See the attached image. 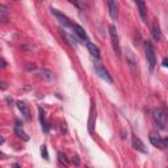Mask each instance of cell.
I'll return each mask as SVG.
<instances>
[{
  "label": "cell",
  "instance_id": "obj_8",
  "mask_svg": "<svg viewBox=\"0 0 168 168\" xmlns=\"http://www.w3.org/2000/svg\"><path fill=\"white\" fill-rule=\"evenodd\" d=\"M148 138H150V142L153 143V146L159 147V148H164V146H163V138H160L158 134L151 133Z\"/></svg>",
  "mask_w": 168,
  "mask_h": 168
},
{
  "label": "cell",
  "instance_id": "obj_28",
  "mask_svg": "<svg viewBox=\"0 0 168 168\" xmlns=\"http://www.w3.org/2000/svg\"><path fill=\"white\" fill-rule=\"evenodd\" d=\"M37 2H43V0H37Z\"/></svg>",
  "mask_w": 168,
  "mask_h": 168
},
{
  "label": "cell",
  "instance_id": "obj_17",
  "mask_svg": "<svg viewBox=\"0 0 168 168\" xmlns=\"http://www.w3.org/2000/svg\"><path fill=\"white\" fill-rule=\"evenodd\" d=\"M15 133H16V135L20 137L21 139H24V141H29V135H28V134L22 130L20 126H16L15 127Z\"/></svg>",
  "mask_w": 168,
  "mask_h": 168
},
{
  "label": "cell",
  "instance_id": "obj_5",
  "mask_svg": "<svg viewBox=\"0 0 168 168\" xmlns=\"http://www.w3.org/2000/svg\"><path fill=\"white\" fill-rule=\"evenodd\" d=\"M126 63L130 67V70L134 75L137 74V58L131 50H126Z\"/></svg>",
  "mask_w": 168,
  "mask_h": 168
},
{
  "label": "cell",
  "instance_id": "obj_13",
  "mask_svg": "<svg viewBox=\"0 0 168 168\" xmlns=\"http://www.w3.org/2000/svg\"><path fill=\"white\" fill-rule=\"evenodd\" d=\"M135 3L138 5V11H139V15H141L142 20H146L147 19V12H146V4H144V0H135Z\"/></svg>",
  "mask_w": 168,
  "mask_h": 168
},
{
  "label": "cell",
  "instance_id": "obj_25",
  "mask_svg": "<svg viewBox=\"0 0 168 168\" xmlns=\"http://www.w3.org/2000/svg\"><path fill=\"white\" fill-rule=\"evenodd\" d=\"M71 2L74 3V4L76 5V7H80V4H79V0H71Z\"/></svg>",
  "mask_w": 168,
  "mask_h": 168
},
{
  "label": "cell",
  "instance_id": "obj_6",
  "mask_svg": "<svg viewBox=\"0 0 168 168\" xmlns=\"http://www.w3.org/2000/svg\"><path fill=\"white\" fill-rule=\"evenodd\" d=\"M95 122H96V106L95 103H91V110H89V120H88V131L93 133V126Z\"/></svg>",
  "mask_w": 168,
  "mask_h": 168
},
{
  "label": "cell",
  "instance_id": "obj_22",
  "mask_svg": "<svg viewBox=\"0 0 168 168\" xmlns=\"http://www.w3.org/2000/svg\"><path fill=\"white\" fill-rule=\"evenodd\" d=\"M72 163H74L75 166H79V164H80V159H79V156H74V158H72Z\"/></svg>",
  "mask_w": 168,
  "mask_h": 168
},
{
  "label": "cell",
  "instance_id": "obj_11",
  "mask_svg": "<svg viewBox=\"0 0 168 168\" xmlns=\"http://www.w3.org/2000/svg\"><path fill=\"white\" fill-rule=\"evenodd\" d=\"M51 12H53V13H54V15L57 16V17H58V19L60 20V22H62L63 25H66V26H71V28L74 26V24H72V22H71V21L69 20V19H67L64 15H62V13H60V12H58L57 9H53V8H51Z\"/></svg>",
  "mask_w": 168,
  "mask_h": 168
},
{
  "label": "cell",
  "instance_id": "obj_7",
  "mask_svg": "<svg viewBox=\"0 0 168 168\" xmlns=\"http://www.w3.org/2000/svg\"><path fill=\"white\" fill-rule=\"evenodd\" d=\"M108 9H109V16L112 20H116L118 16V8H117L116 0H108Z\"/></svg>",
  "mask_w": 168,
  "mask_h": 168
},
{
  "label": "cell",
  "instance_id": "obj_3",
  "mask_svg": "<svg viewBox=\"0 0 168 168\" xmlns=\"http://www.w3.org/2000/svg\"><path fill=\"white\" fill-rule=\"evenodd\" d=\"M144 50H146V58H147V63L150 66V70H154L155 63H156L155 47L150 42H146V43H144Z\"/></svg>",
  "mask_w": 168,
  "mask_h": 168
},
{
  "label": "cell",
  "instance_id": "obj_19",
  "mask_svg": "<svg viewBox=\"0 0 168 168\" xmlns=\"http://www.w3.org/2000/svg\"><path fill=\"white\" fill-rule=\"evenodd\" d=\"M40 75L43 77L45 80H50V79L53 77V72L49 71V70H43V69H42V70L40 71Z\"/></svg>",
  "mask_w": 168,
  "mask_h": 168
},
{
  "label": "cell",
  "instance_id": "obj_2",
  "mask_svg": "<svg viewBox=\"0 0 168 168\" xmlns=\"http://www.w3.org/2000/svg\"><path fill=\"white\" fill-rule=\"evenodd\" d=\"M109 36H110L112 46H113L114 53L117 54V57H121V46H120L118 34H117V29L114 25H109Z\"/></svg>",
  "mask_w": 168,
  "mask_h": 168
},
{
  "label": "cell",
  "instance_id": "obj_27",
  "mask_svg": "<svg viewBox=\"0 0 168 168\" xmlns=\"http://www.w3.org/2000/svg\"><path fill=\"white\" fill-rule=\"evenodd\" d=\"M5 66H7V63H5V60H4V59H2V69H4Z\"/></svg>",
  "mask_w": 168,
  "mask_h": 168
},
{
  "label": "cell",
  "instance_id": "obj_14",
  "mask_svg": "<svg viewBox=\"0 0 168 168\" xmlns=\"http://www.w3.org/2000/svg\"><path fill=\"white\" fill-rule=\"evenodd\" d=\"M72 29L75 30V33L77 36H79V38H82V40H88V36H87V33H86V30L83 29V28L79 25V24H74V26H72Z\"/></svg>",
  "mask_w": 168,
  "mask_h": 168
},
{
  "label": "cell",
  "instance_id": "obj_15",
  "mask_svg": "<svg viewBox=\"0 0 168 168\" xmlns=\"http://www.w3.org/2000/svg\"><path fill=\"white\" fill-rule=\"evenodd\" d=\"M153 36H154V40L155 41H160L161 32H160V26L158 24V21H154L153 22Z\"/></svg>",
  "mask_w": 168,
  "mask_h": 168
},
{
  "label": "cell",
  "instance_id": "obj_21",
  "mask_svg": "<svg viewBox=\"0 0 168 168\" xmlns=\"http://www.w3.org/2000/svg\"><path fill=\"white\" fill-rule=\"evenodd\" d=\"M58 160L60 161V163H63V164H67V159H66V155L62 154V153H59L58 154Z\"/></svg>",
  "mask_w": 168,
  "mask_h": 168
},
{
  "label": "cell",
  "instance_id": "obj_18",
  "mask_svg": "<svg viewBox=\"0 0 168 168\" xmlns=\"http://www.w3.org/2000/svg\"><path fill=\"white\" fill-rule=\"evenodd\" d=\"M40 110V121H41V124H42V126H43V130L45 131H47L49 130V124L46 122V120H45V114H43V110L40 108L38 109Z\"/></svg>",
  "mask_w": 168,
  "mask_h": 168
},
{
  "label": "cell",
  "instance_id": "obj_24",
  "mask_svg": "<svg viewBox=\"0 0 168 168\" xmlns=\"http://www.w3.org/2000/svg\"><path fill=\"white\" fill-rule=\"evenodd\" d=\"M163 66H164V67H168V58H164V59H163Z\"/></svg>",
  "mask_w": 168,
  "mask_h": 168
},
{
  "label": "cell",
  "instance_id": "obj_26",
  "mask_svg": "<svg viewBox=\"0 0 168 168\" xmlns=\"http://www.w3.org/2000/svg\"><path fill=\"white\" fill-rule=\"evenodd\" d=\"M2 89H3V91H4V89H7V83H2Z\"/></svg>",
  "mask_w": 168,
  "mask_h": 168
},
{
  "label": "cell",
  "instance_id": "obj_12",
  "mask_svg": "<svg viewBox=\"0 0 168 168\" xmlns=\"http://www.w3.org/2000/svg\"><path fill=\"white\" fill-rule=\"evenodd\" d=\"M87 49H88V51L91 53L92 57H95L96 59H99V58H100V50H99V47H97L95 43L87 41Z\"/></svg>",
  "mask_w": 168,
  "mask_h": 168
},
{
  "label": "cell",
  "instance_id": "obj_16",
  "mask_svg": "<svg viewBox=\"0 0 168 168\" xmlns=\"http://www.w3.org/2000/svg\"><path fill=\"white\" fill-rule=\"evenodd\" d=\"M62 37L64 38V40H66V42H67V43H69V45H70V46H71V47H76V45H77L76 40H75V38H74V37H72V36H70V34H69V33H67V32L62 30Z\"/></svg>",
  "mask_w": 168,
  "mask_h": 168
},
{
  "label": "cell",
  "instance_id": "obj_20",
  "mask_svg": "<svg viewBox=\"0 0 168 168\" xmlns=\"http://www.w3.org/2000/svg\"><path fill=\"white\" fill-rule=\"evenodd\" d=\"M41 155H42V158L45 160H47L49 159V154H47V147L45 146V144H42L41 146Z\"/></svg>",
  "mask_w": 168,
  "mask_h": 168
},
{
  "label": "cell",
  "instance_id": "obj_23",
  "mask_svg": "<svg viewBox=\"0 0 168 168\" xmlns=\"http://www.w3.org/2000/svg\"><path fill=\"white\" fill-rule=\"evenodd\" d=\"M163 146H164V148H168V137L163 139Z\"/></svg>",
  "mask_w": 168,
  "mask_h": 168
},
{
  "label": "cell",
  "instance_id": "obj_9",
  "mask_svg": "<svg viewBox=\"0 0 168 168\" xmlns=\"http://www.w3.org/2000/svg\"><path fill=\"white\" fill-rule=\"evenodd\" d=\"M133 147L138 151H141V153H143V154H147V148H146V146H144V143L135 135L133 137Z\"/></svg>",
  "mask_w": 168,
  "mask_h": 168
},
{
  "label": "cell",
  "instance_id": "obj_4",
  "mask_svg": "<svg viewBox=\"0 0 168 168\" xmlns=\"http://www.w3.org/2000/svg\"><path fill=\"white\" fill-rule=\"evenodd\" d=\"M95 71H96V74L101 77V79H104L105 82H108V83H112L113 82V79H112V76L108 74V71L105 70V67L100 63V62H96L95 63Z\"/></svg>",
  "mask_w": 168,
  "mask_h": 168
},
{
  "label": "cell",
  "instance_id": "obj_10",
  "mask_svg": "<svg viewBox=\"0 0 168 168\" xmlns=\"http://www.w3.org/2000/svg\"><path fill=\"white\" fill-rule=\"evenodd\" d=\"M17 108L21 112V116H24L25 120H30V110H29V106H28L25 103L22 101H17Z\"/></svg>",
  "mask_w": 168,
  "mask_h": 168
},
{
  "label": "cell",
  "instance_id": "obj_1",
  "mask_svg": "<svg viewBox=\"0 0 168 168\" xmlns=\"http://www.w3.org/2000/svg\"><path fill=\"white\" fill-rule=\"evenodd\" d=\"M153 118H154V122L155 125L158 126L160 130H164V129L168 126V114L164 109H155L153 112Z\"/></svg>",
  "mask_w": 168,
  "mask_h": 168
}]
</instances>
